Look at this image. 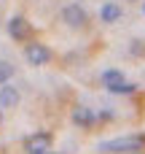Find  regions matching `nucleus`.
<instances>
[{"mask_svg": "<svg viewBox=\"0 0 145 154\" xmlns=\"http://www.w3.org/2000/svg\"><path fill=\"white\" fill-rule=\"evenodd\" d=\"M8 32H11L13 41H27L30 32H32V27H30V22H27L24 16H13V19L8 22Z\"/></svg>", "mask_w": 145, "mask_h": 154, "instance_id": "nucleus-6", "label": "nucleus"}, {"mask_svg": "<svg viewBox=\"0 0 145 154\" xmlns=\"http://www.w3.org/2000/svg\"><path fill=\"white\" fill-rule=\"evenodd\" d=\"M11 76H13V65H11V62H5V60H0V87H3Z\"/></svg>", "mask_w": 145, "mask_h": 154, "instance_id": "nucleus-10", "label": "nucleus"}, {"mask_svg": "<svg viewBox=\"0 0 145 154\" xmlns=\"http://www.w3.org/2000/svg\"><path fill=\"white\" fill-rule=\"evenodd\" d=\"M16 103H19V89L3 84L0 87V108H13Z\"/></svg>", "mask_w": 145, "mask_h": 154, "instance_id": "nucleus-8", "label": "nucleus"}, {"mask_svg": "<svg viewBox=\"0 0 145 154\" xmlns=\"http://www.w3.org/2000/svg\"><path fill=\"white\" fill-rule=\"evenodd\" d=\"M27 154H51V135L48 133H35L24 141Z\"/></svg>", "mask_w": 145, "mask_h": 154, "instance_id": "nucleus-3", "label": "nucleus"}, {"mask_svg": "<svg viewBox=\"0 0 145 154\" xmlns=\"http://www.w3.org/2000/svg\"><path fill=\"white\" fill-rule=\"evenodd\" d=\"M102 154H132L145 149V135H121V138H113V141H102L97 146Z\"/></svg>", "mask_w": 145, "mask_h": 154, "instance_id": "nucleus-1", "label": "nucleus"}, {"mask_svg": "<svg viewBox=\"0 0 145 154\" xmlns=\"http://www.w3.org/2000/svg\"><path fill=\"white\" fill-rule=\"evenodd\" d=\"M86 19H89V16H86V11H83L78 3H70V5L62 8V22L70 24V27H83Z\"/></svg>", "mask_w": 145, "mask_h": 154, "instance_id": "nucleus-4", "label": "nucleus"}, {"mask_svg": "<svg viewBox=\"0 0 145 154\" xmlns=\"http://www.w3.org/2000/svg\"><path fill=\"white\" fill-rule=\"evenodd\" d=\"M73 122H75L78 127H91V125L97 122V114H94V108L75 106V108H73Z\"/></svg>", "mask_w": 145, "mask_h": 154, "instance_id": "nucleus-7", "label": "nucleus"}, {"mask_svg": "<svg viewBox=\"0 0 145 154\" xmlns=\"http://www.w3.org/2000/svg\"><path fill=\"white\" fill-rule=\"evenodd\" d=\"M24 57H27V62H30V65H46V62L51 60V51H48L43 43H27Z\"/></svg>", "mask_w": 145, "mask_h": 154, "instance_id": "nucleus-5", "label": "nucleus"}, {"mask_svg": "<svg viewBox=\"0 0 145 154\" xmlns=\"http://www.w3.org/2000/svg\"><path fill=\"white\" fill-rule=\"evenodd\" d=\"M100 16H102V22H116V19H121V8L116 3H105L102 11H100Z\"/></svg>", "mask_w": 145, "mask_h": 154, "instance_id": "nucleus-9", "label": "nucleus"}, {"mask_svg": "<svg viewBox=\"0 0 145 154\" xmlns=\"http://www.w3.org/2000/svg\"><path fill=\"white\" fill-rule=\"evenodd\" d=\"M0 122H3V114H0Z\"/></svg>", "mask_w": 145, "mask_h": 154, "instance_id": "nucleus-11", "label": "nucleus"}, {"mask_svg": "<svg viewBox=\"0 0 145 154\" xmlns=\"http://www.w3.org/2000/svg\"><path fill=\"white\" fill-rule=\"evenodd\" d=\"M102 84H105L110 92H116V95H129V92H135V84H129L121 70H105V73H102Z\"/></svg>", "mask_w": 145, "mask_h": 154, "instance_id": "nucleus-2", "label": "nucleus"}]
</instances>
